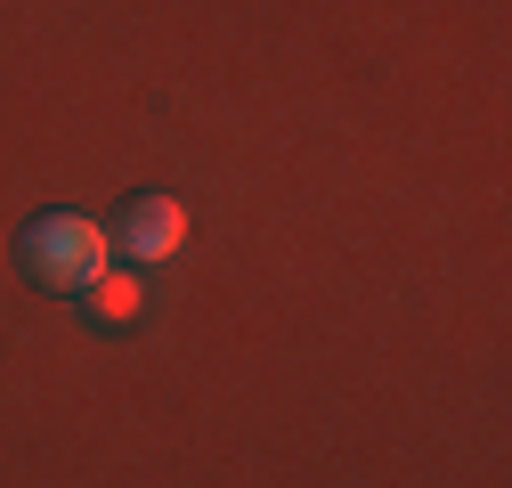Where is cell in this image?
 Segmentation results:
<instances>
[{
    "label": "cell",
    "instance_id": "1",
    "mask_svg": "<svg viewBox=\"0 0 512 488\" xmlns=\"http://www.w3.org/2000/svg\"><path fill=\"white\" fill-rule=\"evenodd\" d=\"M17 269H25V285L49 293V301H82V293L114 269V244H106V228H98L90 212H33V220L17 228Z\"/></svg>",
    "mask_w": 512,
    "mask_h": 488
},
{
    "label": "cell",
    "instance_id": "2",
    "mask_svg": "<svg viewBox=\"0 0 512 488\" xmlns=\"http://www.w3.org/2000/svg\"><path fill=\"white\" fill-rule=\"evenodd\" d=\"M106 244H114V261L155 269V261H171L179 244H187V204H179V196H131V204L114 212Z\"/></svg>",
    "mask_w": 512,
    "mask_h": 488
},
{
    "label": "cell",
    "instance_id": "3",
    "mask_svg": "<svg viewBox=\"0 0 512 488\" xmlns=\"http://www.w3.org/2000/svg\"><path fill=\"white\" fill-rule=\"evenodd\" d=\"M82 318H90L98 334H131V326L147 318V285H139V269H106V277L82 293Z\"/></svg>",
    "mask_w": 512,
    "mask_h": 488
}]
</instances>
